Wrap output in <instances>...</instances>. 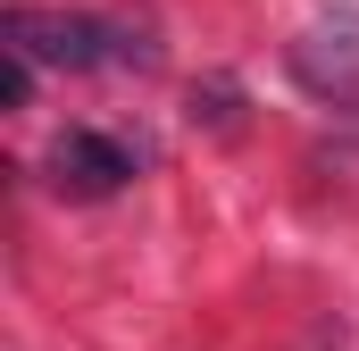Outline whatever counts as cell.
Returning a JSON list of instances; mask_svg holds the SVG:
<instances>
[{
    "mask_svg": "<svg viewBox=\"0 0 359 351\" xmlns=\"http://www.w3.org/2000/svg\"><path fill=\"white\" fill-rule=\"evenodd\" d=\"M8 51L25 67H67V76H92V67H151V34L117 25V17H92V8H34L17 0L8 8Z\"/></svg>",
    "mask_w": 359,
    "mask_h": 351,
    "instance_id": "obj_1",
    "label": "cell"
},
{
    "mask_svg": "<svg viewBox=\"0 0 359 351\" xmlns=\"http://www.w3.org/2000/svg\"><path fill=\"white\" fill-rule=\"evenodd\" d=\"M42 168H50V184H59L67 201H109V192H126V184L142 176V151H134L126 134H109V126H67Z\"/></svg>",
    "mask_w": 359,
    "mask_h": 351,
    "instance_id": "obj_2",
    "label": "cell"
},
{
    "mask_svg": "<svg viewBox=\"0 0 359 351\" xmlns=\"http://www.w3.org/2000/svg\"><path fill=\"white\" fill-rule=\"evenodd\" d=\"M292 67H301L309 92L351 100L359 92V17H326L318 34H301V42H292Z\"/></svg>",
    "mask_w": 359,
    "mask_h": 351,
    "instance_id": "obj_3",
    "label": "cell"
},
{
    "mask_svg": "<svg viewBox=\"0 0 359 351\" xmlns=\"http://www.w3.org/2000/svg\"><path fill=\"white\" fill-rule=\"evenodd\" d=\"M34 76H42V67H25V59L8 51V76H0V100H8V109H25V100H34Z\"/></svg>",
    "mask_w": 359,
    "mask_h": 351,
    "instance_id": "obj_4",
    "label": "cell"
}]
</instances>
